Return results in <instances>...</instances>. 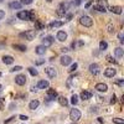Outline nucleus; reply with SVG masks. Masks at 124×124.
<instances>
[{
	"label": "nucleus",
	"instance_id": "nucleus-25",
	"mask_svg": "<svg viewBox=\"0 0 124 124\" xmlns=\"http://www.w3.org/2000/svg\"><path fill=\"white\" fill-rule=\"evenodd\" d=\"M63 25V21H52V23L48 25V28L50 29H55V28H61V26Z\"/></svg>",
	"mask_w": 124,
	"mask_h": 124
},
{
	"label": "nucleus",
	"instance_id": "nucleus-18",
	"mask_svg": "<svg viewBox=\"0 0 124 124\" xmlns=\"http://www.w3.org/2000/svg\"><path fill=\"white\" fill-rule=\"evenodd\" d=\"M39 106H40V102L39 101H37V99H32L30 103H29V108L31 110H35V109L39 108Z\"/></svg>",
	"mask_w": 124,
	"mask_h": 124
},
{
	"label": "nucleus",
	"instance_id": "nucleus-51",
	"mask_svg": "<svg viewBox=\"0 0 124 124\" xmlns=\"http://www.w3.org/2000/svg\"><path fill=\"white\" fill-rule=\"evenodd\" d=\"M14 107H16V106H15L14 103H11V104H10V109H13V108H14Z\"/></svg>",
	"mask_w": 124,
	"mask_h": 124
},
{
	"label": "nucleus",
	"instance_id": "nucleus-36",
	"mask_svg": "<svg viewBox=\"0 0 124 124\" xmlns=\"http://www.w3.org/2000/svg\"><path fill=\"white\" fill-rule=\"evenodd\" d=\"M35 63H36V66H41V64L45 63V60H44V58H39V60L35 61Z\"/></svg>",
	"mask_w": 124,
	"mask_h": 124
},
{
	"label": "nucleus",
	"instance_id": "nucleus-12",
	"mask_svg": "<svg viewBox=\"0 0 124 124\" xmlns=\"http://www.w3.org/2000/svg\"><path fill=\"white\" fill-rule=\"evenodd\" d=\"M60 62H61L62 66H68V64H71V63H72V58L69 57V56H67V55H63V56L61 57Z\"/></svg>",
	"mask_w": 124,
	"mask_h": 124
},
{
	"label": "nucleus",
	"instance_id": "nucleus-33",
	"mask_svg": "<svg viewBox=\"0 0 124 124\" xmlns=\"http://www.w3.org/2000/svg\"><path fill=\"white\" fill-rule=\"evenodd\" d=\"M113 123L114 124H124V119H122V118H114Z\"/></svg>",
	"mask_w": 124,
	"mask_h": 124
},
{
	"label": "nucleus",
	"instance_id": "nucleus-39",
	"mask_svg": "<svg viewBox=\"0 0 124 124\" xmlns=\"http://www.w3.org/2000/svg\"><path fill=\"white\" fill-rule=\"evenodd\" d=\"M115 83H117L118 86H120V87H123V86H124V79H123V78H119V79L115 81Z\"/></svg>",
	"mask_w": 124,
	"mask_h": 124
},
{
	"label": "nucleus",
	"instance_id": "nucleus-53",
	"mask_svg": "<svg viewBox=\"0 0 124 124\" xmlns=\"http://www.w3.org/2000/svg\"><path fill=\"white\" fill-rule=\"evenodd\" d=\"M3 107H4L3 106V101H0V108H3Z\"/></svg>",
	"mask_w": 124,
	"mask_h": 124
},
{
	"label": "nucleus",
	"instance_id": "nucleus-41",
	"mask_svg": "<svg viewBox=\"0 0 124 124\" xmlns=\"http://www.w3.org/2000/svg\"><path fill=\"white\" fill-rule=\"evenodd\" d=\"M13 120H15V117H10L9 119H6V120H4V124H9V123H11Z\"/></svg>",
	"mask_w": 124,
	"mask_h": 124
},
{
	"label": "nucleus",
	"instance_id": "nucleus-43",
	"mask_svg": "<svg viewBox=\"0 0 124 124\" xmlns=\"http://www.w3.org/2000/svg\"><path fill=\"white\" fill-rule=\"evenodd\" d=\"M118 37H119V41H120V44H123V42H124V34H123V32H120V34L119 35H118Z\"/></svg>",
	"mask_w": 124,
	"mask_h": 124
},
{
	"label": "nucleus",
	"instance_id": "nucleus-45",
	"mask_svg": "<svg viewBox=\"0 0 124 124\" xmlns=\"http://www.w3.org/2000/svg\"><path fill=\"white\" fill-rule=\"evenodd\" d=\"M3 18H5V11L4 10H0V20H1Z\"/></svg>",
	"mask_w": 124,
	"mask_h": 124
},
{
	"label": "nucleus",
	"instance_id": "nucleus-55",
	"mask_svg": "<svg viewBox=\"0 0 124 124\" xmlns=\"http://www.w3.org/2000/svg\"><path fill=\"white\" fill-rule=\"evenodd\" d=\"M1 88H3V86H1V84H0V91H1Z\"/></svg>",
	"mask_w": 124,
	"mask_h": 124
},
{
	"label": "nucleus",
	"instance_id": "nucleus-19",
	"mask_svg": "<svg viewBox=\"0 0 124 124\" xmlns=\"http://www.w3.org/2000/svg\"><path fill=\"white\" fill-rule=\"evenodd\" d=\"M21 6H23V5H21L20 1H11V3L9 4V8H10V9H14V10H15V9H16V10H20Z\"/></svg>",
	"mask_w": 124,
	"mask_h": 124
},
{
	"label": "nucleus",
	"instance_id": "nucleus-40",
	"mask_svg": "<svg viewBox=\"0 0 124 124\" xmlns=\"http://www.w3.org/2000/svg\"><path fill=\"white\" fill-rule=\"evenodd\" d=\"M107 60H108V62H110V63H114V64L117 63V61H115V60H114V58H113L112 56H109V55L107 56Z\"/></svg>",
	"mask_w": 124,
	"mask_h": 124
},
{
	"label": "nucleus",
	"instance_id": "nucleus-28",
	"mask_svg": "<svg viewBox=\"0 0 124 124\" xmlns=\"http://www.w3.org/2000/svg\"><path fill=\"white\" fill-rule=\"evenodd\" d=\"M107 48H108V44H107V41L102 40V41L99 42V50H101V51H104V50H107Z\"/></svg>",
	"mask_w": 124,
	"mask_h": 124
},
{
	"label": "nucleus",
	"instance_id": "nucleus-32",
	"mask_svg": "<svg viewBox=\"0 0 124 124\" xmlns=\"http://www.w3.org/2000/svg\"><path fill=\"white\" fill-rule=\"evenodd\" d=\"M29 20H31V21H35L36 20L35 11H32V10H30V11H29Z\"/></svg>",
	"mask_w": 124,
	"mask_h": 124
},
{
	"label": "nucleus",
	"instance_id": "nucleus-23",
	"mask_svg": "<svg viewBox=\"0 0 124 124\" xmlns=\"http://www.w3.org/2000/svg\"><path fill=\"white\" fill-rule=\"evenodd\" d=\"M35 52L37 53V55H45V52H46V47H44L42 45H39V46H36Z\"/></svg>",
	"mask_w": 124,
	"mask_h": 124
},
{
	"label": "nucleus",
	"instance_id": "nucleus-10",
	"mask_svg": "<svg viewBox=\"0 0 124 124\" xmlns=\"http://www.w3.org/2000/svg\"><path fill=\"white\" fill-rule=\"evenodd\" d=\"M56 39L60 41V42H63V41H66L67 40V32L66 31H62L60 30L57 32V35H56Z\"/></svg>",
	"mask_w": 124,
	"mask_h": 124
},
{
	"label": "nucleus",
	"instance_id": "nucleus-26",
	"mask_svg": "<svg viewBox=\"0 0 124 124\" xmlns=\"http://www.w3.org/2000/svg\"><path fill=\"white\" fill-rule=\"evenodd\" d=\"M58 103H60L62 107H67L68 106V101H67V98L66 97H58Z\"/></svg>",
	"mask_w": 124,
	"mask_h": 124
},
{
	"label": "nucleus",
	"instance_id": "nucleus-50",
	"mask_svg": "<svg viewBox=\"0 0 124 124\" xmlns=\"http://www.w3.org/2000/svg\"><path fill=\"white\" fill-rule=\"evenodd\" d=\"M108 29H109V32H113V26H112V25L108 26Z\"/></svg>",
	"mask_w": 124,
	"mask_h": 124
},
{
	"label": "nucleus",
	"instance_id": "nucleus-31",
	"mask_svg": "<svg viewBox=\"0 0 124 124\" xmlns=\"http://www.w3.org/2000/svg\"><path fill=\"white\" fill-rule=\"evenodd\" d=\"M71 103L73 106H76L78 103V96L77 94H72V97H71Z\"/></svg>",
	"mask_w": 124,
	"mask_h": 124
},
{
	"label": "nucleus",
	"instance_id": "nucleus-46",
	"mask_svg": "<svg viewBox=\"0 0 124 124\" xmlns=\"http://www.w3.org/2000/svg\"><path fill=\"white\" fill-rule=\"evenodd\" d=\"M72 19V14H66V21H69Z\"/></svg>",
	"mask_w": 124,
	"mask_h": 124
},
{
	"label": "nucleus",
	"instance_id": "nucleus-9",
	"mask_svg": "<svg viewBox=\"0 0 124 124\" xmlns=\"http://www.w3.org/2000/svg\"><path fill=\"white\" fill-rule=\"evenodd\" d=\"M89 72L93 74V76H97L101 71H99V66L97 63H91L89 64Z\"/></svg>",
	"mask_w": 124,
	"mask_h": 124
},
{
	"label": "nucleus",
	"instance_id": "nucleus-13",
	"mask_svg": "<svg viewBox=\"0 0 124 124\" xmlns=\"http://www.w3.org/2000/svg\"><path fill=\"white\" fill-rule=\"evenodd\" d=\"M115 73H117V71H115L114 68H106V69H104V76L108 77V78L114 77Z\"/></svg>",
	"mask_w": 124,
	"mask_h": 124
},
{
	"label": "nucleus",
	"instance_id": "nucleus-58",
	"mask_svg": "<svg viewBox=\"0 0 124 124\" xmlns=\"http://www.w3.org/2000/svg\"><path fill=\"white\" fill-rule=\"evenodd\" d=\"M73 124H76V123H73Z\"/></svg>",
	"mask_w": 124,
	"mask_h": 124
},
{
	"label": "nucleus",
	"instance_id": "nucleus-3",
	"mask_svg": "<svg viewBox=\"0 0 124 124\" xmlns=\"http://www.w3.org/2000/svg\"><path fill=\"white\" fill-rule=\"evenodd\" d=\"M79 24L84 26V28H91V26L93 25V20L91 16H87V15H83L79 18Z\"/></svg>",
	"mask_w": 124,
	"mask_h": 124
},
{
	"label": "nucleus",
	"instance_id": "nucleus-48",
	"mask_svg": "<svg viewBox=\"0 0 124 124\" xmlns=\"http://www.w3.org/2000/svg\"><path fill=\"white\" fill-rule=\"evenodd\" d=\"M61 51H62L63 53H66V52L68 51V48H67V47H62V48H61Z\"/></svg>",
	"mask_w": 124,
	"mask_h": 124
},
{
	"label": "nucleus",
	"instance_id": "nucleus-42",
	"mask_svg": "<svg viewBox=\"0 0 124 124\" xmlns=\"http://www.w3.org/2000/svg\"><path fill=\"white\" fill-rule=\"evenodd\" d=\"M115 102H117V96H115V94H113V96H112V98H110V104H114Z\"/></svg>",
	"mask_w": 124,
	"mask_h": 124
},
{
	"label": "nucleus",
	"instance_id": "nucleus-56",
	"mask_svg": "<svg viewBox=\"0 0 124 124\" xmlns=\"http://www.w3.org/2000/svg\"><path fill=\"white\" fill-rule=\"evenodd\" d=\"M3 1H4V0H0V3H3Z\"/></svg>",
	"mask_w": 124,
	"mask_h": 124
},
{
	"label": "nucleus",
	"instance_id": "nucleus-2",
	"mask_svg": "<svg viewBox=\"0 0 124 124\" xmlns=\"http://www.w3.org/2000/svg\"><path fill=\"white\" fill-rule=\"evenodd\" d=\"M36 36V31L35 30H29V31H25V32H20L19 37L20 39H25L28 41H32Z\"/></svg>",
	"mask_w": 124,
	"mask_h": 124
},
{
	"label": "nucleus",
	"instance_id": "nucleus-24",
	"mask_svg": "<svg viewBox=\"0 0 124 124\" xmlns=\"http://www.w3.org/2000/svg\"><path fill=\"white\" fill-rule=\"evenodd\" d=\"M123 53H124V50L122 47H117L114 48V56L118 57V58H122L123 57Z\"/></svg>",
	"mask_w": 124,
	"mask_h": 124
},
{
	"label": "nucleus",
	"instance_id": "nucleus-11",
	"mask_svg": "<svg viewBox=\"0 0 124 124\" xmlns=\"http://www.w3.org/2000/svg\"><path fill=\"white\" fill-rule=\"evenodd\" d=\"M57 92L55 89H52V88H50V89H47V99L48 101H55L56 98H57Z\"/></svg>",
	"mask_w": 124,
	"mask_h": 124
},
{
	"label": "nucleus",
	"instance_id": "nucleus-20",
	"mask_svg": "<svg viewBox=\"0 0 124 124\" xmlns=\"http://www.w3.org/2000/svg\"><path fill=\"white\" fill-rule=\"evenodd\" d=\"M13 48L14 50H18V51H21V52H25L26 50H28V47H26L25 45H20V44H14Z\"/></svg>",
	"mask_w": 124,
	"mask_h": 124
},
{
	"label": "nucleus",
	"instance_id": "nucleus-34",
	"mask_svg": "<svg viewBox=\"0 0 124 124\" xmlns=\"http://www.w3.org/2000/svg\"><path fill=\"white\" fill-rule=\"evenodd\" d=\"M77 67H78V64H77L76 62H74V63H72V64H71V68H69L68 71L72 73V72H74V71H76V69H77Z\"/></svg>",
	"mask_w": 124,
	"mask_h": 124
},
{
	"label": "nucleus",
	"instance_id": "nucleus-47",
	"mask_svg": "<svg viewBox=\"0 0 124 124\" xmlns=\"http://www.w3.org/2000/svg\"><path fill=\"white\" fill-rule=\"evenodd\" d=\"M36 91H37V87H36V86H32V87H31V92H36Z\"/></svg>",
	"mask_w": 124,
	"mask_h": 124
},
{
	"label": "nucleus",
	"instance_id": "nucleus-27",
	"mask_svg": "<svg viewBox=\"0 0 124 124\" xmlns=\"http://www.w3.org/2000/svg\"><path fill=\"white\" fill-rule=\"evenodd\" d=\"M84 45V42L82 40H77V41H73L72 42V48H74L76 50L77 47H81V46H83Z\"/></svg>",
	"mask_w": 124,
	"mask_h": 124
},
{
	"label": "nucleus",
	"instance_id": "nucleus-37",
	"mask_svg": "<svg viewBox=\"0 0 124 124\" xmlns=\"http://www.w3.org/2000/svg\"><path fill=\"white\" fill-rule=\"evenodd\" d=\"M32 1L34 0H21V5H30V4H32Z\"/></svg>",
	"mask_w": 124,
	"mask_h": 124
},
{
	"label": "nucleus",
	"instance_id": "nucleus-5",
	"mask_svg": "<svg viewBox=\"0 0 124 124\" xmlns=\"http://www.w3.org/2000/svg\"><path fill=\"white\" fill-rule=\"evenodd\" d=\"M15 83L19 84V86H24L26 83V76L25 74H18L15 77Z\"/></svg>",
	"mask_w": 124,
	"mask_h": 124
},
{
	"label": "nucleus",
	"instance_id": "nucleus-29",
	"mask_svg": "<svg viewBox=\"0 0 124 124\" xmlns=\"http://www.w3.org/2000/svg\"><path fill=\"white\" fill-rule=\"evenodd\" d=\"M35 25H36V30H44L45 29V25L42 24L40 20H35Z\"/></svg>",
	"mask_w": 124,
	"mask_h": 124
},
{
	"label": "nucleus",
	"instance_id": "nucleus-15",
	"mask_svg": "<svg viewBox=\"0 0 124 124\" xmlns=\"http://www.w3.org/2000/svg\"><path fill=\"white\" fill-rule=\"evenodd\" d=\"M92 96H93L92 92H89V91H83V92L81 93V99H83V101H88V99L92 98Z\"/></svg>",
	"mask_w": 124,
	"mask_h": 124
},
{
	"label": "nucleus",
	"instance_id": "nucleus-54",
	"mask_svg": "<svg viewBox=\"0 0 124 124\" xmlns=\"http://www.w3.org/2000/svg\"><path fill=\"white\" fill-rule=\"evenodd\" d=\"M1 47H4V44H0V48H1Z\"/></svg>",
	"mask_w": 124,
	"mask_h": 124
},
{
	"label": "nucleus",
	"instance_id": "nucleus-4",
	"mask_svg": "<svg viewBox=\"0 0 124 124\" xmlns=\"http://www.w3.org/2000/svg\"><path fill=\"white\" fill-rule=\"evenodd\" d=\"M81 110L79 109H76V108H73L71 109V112H69V119H71L73 123H76L77 120L81 119Z\"/></svg>",
	"mask_w": 124,
	"mask_h": 124
},
{
	"label": "nucleus",
	"instance_id": "nucleus-57",
	"mask_svg": "<svg viewBox=\"0 0 124 124\" xmlns=\"http://www.w3.org/2000/svg\"><path fill=\"white\" fill-rule=\"evenodd\" d=\"M47 1H52V0H47Z\"/></svg>",
	"mask_w": 124,
	"mask_h": 124
},
{
	"label": "nucleus",
	"instance_id": "nucleus-6",
	"mask_svg": "<svg viewBox=\"0 0 124 124\" xmlns=\"http://www.w3.org/2000/svg\"><path fill=\"white\" fill-rule=\"evenodd\" d=\"M45 72H46V74H47L50 78H55V77L57 76V71H56L55 67H47V68L45 69Z\"/></svg>",
	"mask_w": 124,
	"mask_h": 124
},
{
	"label": "nucleus",
	"instance_id": "nucleus-44",
	"mask_svg": "<svg viewBox=\"0 0 124 124\" xmlns=\"http://www.w3.org/2000/svg\"><path fill=\"white\" fill-rule=\"evenodd\" d=\"M19 118H20L21 120H28V119H29V117H28V115H23V114L19 115Z\"/></svg>",
	"mask_w": 124,
	"mask_h": 124
},
{
	"label": "nucleus",
	"instance_id": "nucleus-1",
	"mask_svg": "<svg viewBox=\"0 0 124 124\" xmlns=\"http://www.w3.org/2000/svg\"><path fill=\"white\" fill-rule=\"evenodd\" d=\"M68 9H69V3H67V1L61 3V4L57 6V15H58V16H66Z\"/></svg>",
	"mask_w": 124,
	"mask_h": 124
},
{
	"label": "nucleus",
	"instance_id": "nucleus-7",
	"mask_svg": "<svg viewBox=\"0 0 124 124\" xmlns=\"http://www.w3.org/2000/svg\"><path fill=\"white\" fill-rule=\"evenodd\" d=\"M53 41H55V40H53L52 36H46L45 39L42 40V46L47 48V47H50V46L53 44Z\"/></svg>",
	"mask_w": 124,
	"mask_h": 124
},
{
	"label": "nucleus",
	"instance_id": "nucleus-14",
	"mask_svg": "<svg viewBox=\"0 0 124 124\" xmlns=\"http://www.w3.org/2000/svg\"><path fill=\"white\" fill-rule=\"evenodd\" d=\"M96 89L98 91V92H107L108 91V86H107L106 83H97L96 84Z\"/></svg>",
	"mask_w": 124,
	"mask_h": 124
},
{
	"label": "nucleus",
	"instance_id": "nucleus-8",
	"mask_svg": "<svg viewBox=\"0 0 124 124\" xmlns=\"http://www.w3.org/2000/svg\"><path fill=\"white\" fill-rule=\"evenodd\" d=\"M36 87H37V89H47L50 87V83H48V81H46V79H41V81H39Z\"/></svg>",
	"mask_w": 124,
	"mask_h": 124
},
{
	"label": "nucleus",
	"instance_id": "nucleus-35",
	"mask_svg": "<svg viewBox=\"0 0 124 124\" xmlns=\"http://www.w3.org/2000/svg\"><path fill=\"white\" fill-rule=\"evenodd\" d=\"M21 69H23L21 66H15V67H13L11 69H10V72H19V71H21Z\"/></svg>",
	"mask_w": 124,
	"mask_h": 124
},
{
	"label": "nucleus",
	"instance_id": "nucleus-38",
	"mask_svg": "<svg viewBox=\"0 0 124 124\" xmlns=\"http://www.w3.org/2000/svg\"><path fill=\"white\" fill-rule=\"evenodd\" d=\"M81 3H82V0H72L71 5H73V6H78Z\"/></svg>",
	"mask_w": 124,
	"mask_h": 124
},
{
	"label": "nucleus",
	"instance_id": "nucleus-49",
	"mask_svg": "<svg viewBox=\"0 0 124 124\" xmlns=\"http://www.w3.org/2000/svg\"><path fill=\"white\" fill-rule=\"evenodd\" d=\"M98 122H99V123H104V119H103V118H101V117H99V118H98Z\"/></svg>",
	"mask_w": 124,
	"mask_h": 124
},
{
	"label": "nucleus",
	"instance_id": "nucleus-30",
	"mask_svg": "<svg viewBox=\"0 0 124 124\" xmlns=\"http://www.w3.org/2000/svg\"><path fill=\"white\" fill-rule=\"evenodd\" d=\"M28 71H29V73L31 74L32 77H35V76H37V74H39V72H37V69H35L34 67H29V68H28Z\"/></svg>",
	"mask_w": 124,
	"mask_h": 124
},
{
	"label": "nucleus",
	"instance_id": "nucleus-17",
	"mask_svg": "<svg viewBox=\"0 0 124 124\" xmlns=\"http://www.w3.org/2000/svg\"><path fill=\"white\" fill-rule=\"evenodd\" d=\"M18 18L20 20H29V11H25V10H21L18 13Z\"/></svg>",
	"mask_w": 124,
	"mask_h": 124
},
{
	"label": "nucleus",
	"instance_id": "nucleus-52",
	"mask_svg": "<svg viewBox=\"0 0 124 124\" xmlns=\"http://www.w3.org/2000/svg\"><path fill=\"white\" fill-rule=\"evenodd\" d=\"M91 6V1L89 3H87V4H86V8H89Z\"/></svg>",
	"mask_w": 124,
	"mask_h": 124
},
{
	"label": "nucleus",
	"instance_id": "nucleus-22",
	"mask_svg": "<svg viewBox=\"0 0 124 124\" xmlns=\"http://www.w3.org/2000/svg\"><path fill=\"white\" fill-rule=\"evenodd\" d=\"M93 10H97V11H99V13H106L107 8L104 6V5H102V4H96L93 6Z\"/></svg>",
	"mask_w": 124,
	"mask_h": 124
},
{
	"label": "nucleus",
	"instance_id": "nucleus-21",
	"mask_svg": "<svg viewBox=\"0 0 124 124\" xmlns=\"http://www.w3.org/2000/svg\"><path fill=\"white\" fill-rule=\"evenodd\" d=\"M110 11L113 13V14H117V15H122V13H123V8L122 6H112L110 8Z\"/></svg>",
	"mask_w": 124,
	"mask_h": 124
},
{
	"label": "nucleus",
	"instance_id": "nucleus-16",
	"mask_svg": "<svg viewBox=\"0 0 124 124\" xmlns=\"http://www.w3.org/2000/svg\"><path fill=\"white\" fill-rule=\"evenodd\" d=\"M3 62L5 63V64H13L14 63V57L13 56H10V55H5V56H3Z\"/></svg>",
	"mask_w": 124,
	"mask_h": 124
}]
</instances>
